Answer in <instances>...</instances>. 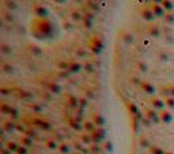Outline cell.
<instances>
[{"mask_svg": "<svg viewBox=\"0 0 174 154\" xmlns=\"http://www.w3.org/2000/svg\"><path fill=\"white\" fill-rule=\"evenodd\" d=\"M54 26L49 19H34L31 22V34L37 39H49L53 37Z\"/></svg>", "mask_w": 174, "mask_h": 154, "instance_id": "cell-1", "label": "cell"}, {"mask_svg": "<svg viewBox=\"0 0 174 154\" xmlns=\"http://www.w3.org/2000/svg\"><path fill=\"white\" fill-rule=\"evenodd\" d=\"M31 12L36 16L37 19H48L49 16V10L45 4H41V3H34L31 5Z\"/></svg>", "mask_w": 174, "mask_h": 154, "instance_id": "cell-2", "label": "cell"}, {"mask_svg": "<svg viewBox=\"0 0 174 154\" xmlns=\"http://www.w3.org/2000/svg\"><path fill=\"white\" fill-rule=\"evenodd\" d=\"M106 135H108V131H106L105 127H98V129L91 134L92 143L94 145H101L103 142V139L106 138Z\"/></svg>", "mask_w": 174, "mask_h": 154, "instance_id": "cell-3", "label": "cell"}, {"mask_svg": "<svg viewBox=\"0 0 174 154\" xmlns=\"http://www.w3.org/2000/svg\"><path fill=\"white\" fill-rule=\"evenodd\" d=\"M31 123H33V126L38 127V129L44 130V131H50L52 130V123L42 118H33L31 119Z\"/></svg>", "mask_w": 174, "mask_h": 154, "instance_id": "cell-4", "label": "cell"}, {"mask_svg": "<svg viewBox=\"0 0 174 154\" xmlns=\"http://www.w3.org/2000/svg\"><path fill=\"white\" fill-rule=\"evenodd\" d=\"M140 89L143 91V93H146V95H150V96H156V88L152 85L150 81H146V80H141V83H140Z\"/></svg>", "mask_w": 174, "mask_h": 154, "instance_id": "cell-5", "label": "cell"}, {"mask_svg": "<svg viewBox=\"0 0 174 154\" xmlns=\"http://www.w3.org/2000/svg\"><path fill=\"white\" fill-rule=\"evenodd\" d=\"M150 103H151L152 108L156 110V111H163V110L166 108V103H165V99H162L161 96H152L151 100H150Z\"/></svg>", "mask_w": 174, "mask_h": 154, "instance_id": "cell-6", "label": "cell"}, {"mask_svg": "<svg viewBox=\"0 0 174 154\" xmlns=\"http://www.w3.org/2000/svg\"><path fill=\"white\" fill-rule=\"evenodd\" d=\"M150 8L152 10L154 15H155V18H165V15H166V11H165V8L162 7L161 3H156L154 2L150 4Z\"/></svg>", "mask_w": 174, "mask_h": 154, "instance_id": "cell-7", "label": "cell"}, {"mask_svg": "<svg viewBox=\"0 0 174 154\" xmlns=\"http://www.w3.org/2000/svg\"><path fill=\"white\" fill-rule=\"evenodd\" d=\"M85 69V65L79 61H69V68H68V73L71 74H78Z\"/></svg>", "mask_w": 174, "mask_h": 154, "instance_id": "cell-8", "label": "cell"}, {"mask_svg": "<svg viewBox=\"0 0 174 154\" xmlns=\"http://www.w3.org/2000/svg\"><path fill=\"white\" fill-rule=\"evenodd\" d=\"M144 116H146L151 123H159V122H161L159 114L156 112V110H154V108H147L146 111H144Z\"/></svg>", "mask_w": 174, "mask_h": 154, "instance_id": "cell-9", "label": "cell"}, {"mask_svg": "<svg viewBox=\"0 0 174 154\" xmlns=\"http://www.w3.org/2000/svg\"><path fill=\"white\" fill-rule=\"evenodd\" d=\"M139 14H140V16H141V18H143L144 20H146V22H152V20L155 19V15H154L152 10L150 8V5H148V7H143V8H140Z\"/></svg>", "mask_w": 174, "mask_h": 154, "instance_id": "cell-10", "label": "cell"}, {"mask_svg": "<svg viewBox=\"0 0 174 154\" xmlns=\"http://www.w3.org/2000/svg\"><path fill=\"white\" fill-rule=\"evenodd\" d=\"M159 118H161V122L165 124H169L173 122L174 119V115L172 114V111H169V110H163V111L159 112Z\"/></svg>", "mask_w": 174, "mask_h": 154, "instance_id": "cell-11", "label": "cell"}, {"mask_svg": "<svg viewBox=\"0 0 174 154\" xmlns=\"http://www.w3.org/2000/svg\"><path fill=\"white\" fill-rule=\"evenodd\" d=\"M92 123L97 126V129L98 127H105V124H106V119H105V116H103L102 114H95V115H92Z\"/></svg>", "mask_w": 174, "mask_h": 154, "instance_id": "cell-12", "label": "cell"}, {"mask_svg": "<svg viewBox=\"0 0 174 154\" xmlns=\"http://www.w3.org/2000/svg\"><path fill=\"white\" fill-rule=\"evenodd\" d=\"M125 108H127V111H128V114L130 116H137L139 114H140V112H139V107L136 106L133 101H127Z\"/></svg>", "mask_w": 174, "mask_h": 154, "instance_id": "cell-13", "label": "cell"}, {"mask_svg": "<svg viewBox=\"0 0 174 154\" xmlns=\"http://www.w3.org/2000/svg\"><path fill=\"white\" fill-rule=\"evenodd\" d=\"M3 131L7 133V134H12L16 131V123L12 120H7L3 123Z\"/></svg>", "mask_w": 174, "mask_h": 154, "instance_id": "cell-14", "label": "cell"}, {"mask_svg": "<svg viewBox=\"0 0 174 154\" xmlns=\"http://www.w3.org/2000/svg\"><path fill=\"white\" fill-rule=\"evenodd\" d=\"M46 87H48L49 92L53 93V95H60L63 92V88H61V85H60L59 83H48L46 84Z\"/></svg>", "mask_w": 174, "mask_h": 154, "instance_id": "cell-15", "label": "cell"}, {"mask_svg": "<svg viewBox=\"0 0 174 154\" xmlns=\"http://www.w3.org/2000/svg\"><path fill=\"white\" fill-rule=\"evenodd\" d=\"M147 33H148V35L152 37V38H158V37H161V28L156 25H150L148 27H147Z\"/></svg>", "mask_w": 174, "mask_h": 154, "instance_id": "cell-16", "label": "cell"}, {"mask_svg": "<svg viewBox=\"0 0 174 154\" xmlns=\"http://www.w3.org/2000/svg\"><path fill=\"white\" fill-rule=\"evenodd\" d=\"M69 18H71L72 22H83L85 15L78 10H71V12H69Z\"/></svg>", "mask_w": 174, "mask_h": 154, "instance_id": "cell-17", "label": "cell"}, {"mask_svg": "<svg viewBox=\"0 0 174 154\" xmlns=\"http://www.w3.org/2000/svg\"><path fill=\"white\" fill-rule=\"evenodd\" d=\"M90 43H91V45H94L95 48L101 49V50H103V49H105V43H103V39L101 38V37H98V35L92 37L91 41H90Z\"/></svg>", "mask_w": 174, "mask_h": 154, "instance_id": "cell-18", "label": "cell"}, {"mask_svg": "<svg viewBox=\"0 0 174 154\" xmlns=\"http://www.w3.org/2000/svg\"><path fill=\"white\" fill-rule=\"evenodd\" d=\"M67 103H68L69 107H72V108H78V107H79V97L74 96V95H68V96H67Z\"/></svg>", "mask_w": 174, "mask_h": 154, "instance_id": "cell-19", "label": "cell"}, {"mask_svg": "<svg viewBox=\"0 0 174 154\" xmlns=\"http://www.w3.org/2000/svg\"><path fill=\"white\" fill-rule=\"evenodd\" d=\"M130 123H132V131L135 133V134H137L139 129H140V126H141V122L139 120L136 116H130Z\"/></svg>", "mask_w": 174, "mask_h": 154, "instance_id": "cell-20", "label": "cell"}, {"mask_svg": "<svg viewBox=\"0 0 174 154\" xmlns=\"http://www.w3.org/2000/svg\"><path fill=\"white\" fill-rule=\"evenodd\" d=\"M83 127H85V131L89 133V134H92V133L97 130V126L92 123V120H87V122H83Z\"/></svg>", "mask_w": 174, "mask_h": 154, "instance_id": "cell-21", "label": "cell"}, {"mask_svg": "<svg viewBox=\"0 0 174 154\" xmlns=\"http://www.w3.org/2000/svg\"><path fill=\"white\" fill-rule=\"evenodd\" d=\"M80 142H82L83 145H87V146H91L92 143V138H91V134H89V133H85V134L80 135Z\"/></svg>", "mask_w": 174, "mask_h": 154, "instance_id": "cell-22", "label": "cell"}, {"mask_svg": "<svg viewBox=\"0 0 174 154\" xmlns=\"http://www.w3.org/2000/svg\"><path fill=\"white\" fill-rule=\"evenodd\" d=\"M135 66L139 72H141V73H147V72H148V65H147L144 61H136Z\"/></svg>", "mask_w": 174, "mask_h": 154, "instance_id": "cell-23", "label": "cell"}, {"mask_svg": "<svg viewBox=\"0 0 174 154\" xmlns=\"http://www.w3.org/2000/svg\"><path fill=\"white\" fill-rule=\"evenodd\" d=\"M69 126H71V129L75 130V131H82V130H85V127H83V123H80V122H78V120H75V119L69 120Z\"/></svg>", "mask_w": 174, "mask_h": 154, "instance_id": "cell-24", "label": "cell"}, {"mask_svg": "<svg viewBox=\"0 0 174 154\" xmlns=\"http://www.w3.org/2000/svg\"><path fill=\"white\" fill-rule=\"evenodd\" d=\"M86 5H87V10L92 11V12H97V11L101 10V5H99V3L98 2H87Z\"/></svg>", "mask_w": 174, "mask_h": 154, "instance_id": "cell-25", "label": "cell"}, {"mask_svg": "<svg viewBox=\"0 0 174 154\" xmlns=\"http://www.w3.org/2000/svg\"><path fill=\"white\" fill-rule=\"evenodd\" d=\"M59 145L54 139H48V141L45 142V147L48 150H59Z\"/></svg>", "mask_w": 174, "mask_h": 154, "instance_id": "cell-26", "label": "cell"}, {"mask_svg": "<svg viewBox=\"0 0 174 154\" xmlns=\"http://www.w3.org/2000/svg\"><path fill=\"white\" fill-rule=\"evenodd\" d=\"M161 4H162V7L165 8L166 12H173V10H174V3L173 2H170V0H162Z\"/></svg>", "mask_w": 174, "mask_h": 154, "instance_id": "cell-27", "label": "cell"}, {"mask_svg": "<svg viewBox=\"0 0 174 154\" xmlns=\"http://www.w3.org/2000/svg\"><path fill=\"white\" fill-rule=\"evenodd\" d=\"M139 145H140V146L143 147V149H150V147L152 146V145L150 143L148 138H147V136H144V135L139 136Z\"/></svg>", "mask_w": 174, "mask_h": 154, "instance_id": "cell-28", "label": "cell"}, {"mask_svg": "<svg viewBox=\"0 0 174 154\" xmlns=\"http://www.w3.org/2000/svg\"><path fill=\"white\" fill-rule=\"evenodd\" d=\"M11 110H12V106H11V104L0 103V112H2L3 115H10Z\"/></svg>", "mask_w": 174, "mask_h": 154, "instance_id": "cell-29", "label": "cell"}, {"mask_svg": "<svg viewBox=\"0 0 174 154\" xmlns=\"http://www.w3.org/2000/svg\"><path fill=\"white\" fill-rule=\"evenodd\" d=\"M0 51H2L4 56H10L11 53H12V48H11L10 45H7V43H0Z\"/></svg>", "mask_w": 174, "mask_h": 154, "instance_id": "cell-30", "label": "cell"}, {"mask_svg": "<svg viewBox=\"0 0 174 154\" xmlns=\"http://www.w3.org/2000/svg\"><path fill=\"white\" fill-rule=\"evenodd\" d=\"M21 145L22 146H26L29 149L30 146H33V139L29 138V136H26V135H22L21 136Z\"/></svg>", "mask_w": 174, "mask_h": 154, "instance_id": "cell-31", "label": "cell"}, {"mask_svg": "<svg viewBox=\"0 0 174 154\" xmlns=\"http://www.w3.org/2000/svg\"><path fill=\"white\" fill-rule=\"evenodd\" d=\"M2 72H4V73H7V74H10V73H14V66L11 65V64H8V62H4V64H2Z\"/></svg>", "mask_w": 174, "mask_h": 154, "instance_id": "cell-32", "label": "cell"}, {"mask_svg": "<svg viewBox=\"0 0 174 154\" xmlns=\"http://www.w3.org/2000/svg\"><path fill=\"white\" fill-rule=\"evenodd\" d=\"M5 147H7V149L10 150L11 153H16V150H18L19 145L16 143V142H14V141H8L7 143H5Z\"/></svg>", "mask_w": 174, "mask_h": 154, "instance_id": "cell-33", "label": "cell"}, {"mask_svg": "<svg viewBox=\"0 0 174 154\" xmlns=\"http://www.w3.org/2000/svg\"><path fill=\"white\" fill-rule=\"evenodd\" d=\"M69 150H71V146H69L68 143H65V142H63V143L59 145V153H61V154H68Z\"/></svg>", "mask_w": 174, "mask_h": 154, "instance_id": "cell-34", "label": "cell"}, {"mask_svg": "<svg viewBox=\"0 0 174 154\" xmlns=\"http://www.w3.org/2000/svg\"><path fill=\"white\" fill-rule=\"evenodd\" d=\"M159 93H161V96H163V99L170 97V87L169 85L161 87V88H159Z\"/></svg>", "mask_w": 174, "mask_h": 154, "instance_id": "cell-35", "label": "cell"}, {"mask_svg": "<svg viewBox=\"0 0 174 154\" xmlns=\"http://www.w3.org/2000/svg\"><path fill=\"white\" fill-rule=\"evenodd\" d=\"M148 150H150V153H151V154H166V152H165L162 147L156 146V145H152Z\"/></svg>", "mask_w": 174, "mask_h": 154, "instance_id": "cell-36", "label": "cell"}, {"mask_svg": "<svg viewBox=\"0 0 174 154\" xmlns=\"http://www.w3.org/2000/svg\"><path fill=\"white\" fill-rule=\"evenodd\" d=\"M57 68L60 69L61 72H68V68H69V62H65V61H57Z\"/></svg>", "mask_w": 174, "mask_h": 154, "instance_id": "cell-37", "label": "cell"}, {"mask_svg": "<svg viewBox=\"0 0 174 154\" xmlns=\"http://www.w3.org/2000/svg\"><path fill=\"white\" fill-rule=\"evenodd\" d=\"M19 97L23 99V100H31L34 96H33V93L31 92H27V91H22L21 93H19Z\"/></svg>", "mask_w": 174, "mask_h": 154, "instance_id": "cell-38", "label": "cell"}, {"mask_svg": "<svg viewBox=\"0 0 174 154\" xmlns=\"http://www.w3.org/2000/svg\"><path fill=\"white\" fill-rule=\"evenodd\" d=\"M163 20L166 23H169V25H174V14L173 12H166V15H165Z\"/></svg>", "mask_w": 174, "mask_h": 154, "instance_id": "cell-39", "label": "cell"}, {"mask_svg": "<svg viewBox=\"0 0 174 154\" xmlns=\"http://www.w3.org/2000/svg\"><path fill=\"white\" fill-rule=\"evenodd\" d=\"M30 51L34 54V56H42V50L38 48V46H34V45H30Z\"/></svg>", "mask_w": 174, "mask_h": 154, "instance_id": "cell-40", "label": "cell"}, {"mask_svg": "<svg viewBox=\"0 0 174 154\" xmlns=\"http://www.w3.org/2000/svg\"><path fill=\"white\" fill-rule=\"evenodd\" d=\"M10 118H11V120H16V119H19V111H18V108H15V107H12V110H11V112H10Z\"/></svg>", "mask_w": 174, "mask_h": 154, "instance_id": "cell-41", "label": "cell"}, {"mask_svg": "<svg viewBox=\"0 0 174 154\" xmlns=\"http://www.w3.org/2000/svg\"><path fill=\"white\" fill-rule=\"evenodd\" d=\"M4 5H5V8H7L8 11H11V10H16L18 8V4H16L15 2H4Z\"/></svg>", "mask_w": 174, "mask_h": 154, "instance_id": "cell-42", "label": "cell"}, {"mask_svg": "<svg viewBox=\"0 0 174 154\" xmlns=\"http://www.w3.org/2000/svg\"><path fill=\"white\" fill-rule=\"evenodd\" d=\"M165 103H166V107L169 110H174V97L173 96L165 99Z\"/></svg>", "mask_w": 174, "mask_h": 154, "instance_id": "cell-43", "label": "cell"}, {"mask_svg": "<svg viewBox=\"0 0 174 154\" xmlns=\"http://www.w3.org/2000/svg\"><path fill=\"white\" fill-rule=\"evenodd\" d=\"M103 150L108 152V153H112L113 152V142H110V141L103 142Z\"/></svg>", "mask_w": 174, "mask_h": 154, "instance_id": "cell-44", "label": "cell"}, {"mask_svg": "<svg viewBox=\"0 0 174 154\" xmlns=\"http://www.w3.org/2000/svg\"><path fill=\"white\" fill-rule=\"evenodd\" d=\"M102 150H103V147H101L99 145H91V147H90V152L92 154H99Z\"/></svg>", "mask_w": 174, "mask_h": 154, "instance_id": "cell-45", "label": "cell"}, {"mask_svg": "<svg viewBox=\"0 0 174 154\" xmlns=\"http://www.w3.org/2000/svg\"><path fill=\"white\" fill-rule=\"evenodd\" d=\"M26 136H29V138H31V139H34L36 136H38V134H37V131L36 130H33V129H27V131H26Z\"/></svg>", "mask_w": 174, "mask_h": 154, "instance_id": "cell-46", "label": "cell"}, {"mask_svg": "<svg viewBox=\"0 0 174 154\" xmlns=\"http://www.w3.org/2000/svg\"><path fill=\"white\" fill-rule=\"evenodd\" d=\"M29 107H30V110H33L34 112H37V114H40V112L44 111V108L40 106V104H30Z\"/></svg>", "mask_w": 174, "mask_h": 154, "instance_id": "cell-47", "label": "cell"}, {"mask_svg": "<svg viewBox=\"0 0 174 154\" xmlns=\"http://www.w3.org/2000/svg\"><path fill=\"white\" fill-rule=\"evenodd\" d=\"M63 27H64L67 31H72V28H74V23L69 22V20H64V22H63Z\"/></svg>", "mask_w": 174, "mask_h": 154, "instance_id": "cell-48", "label": "cell"}, {"mask_svg": "<svg viewBox=\"0 0 174 154\" xmlns=\"http://www.w3.org/2000/svg\"><path fill=\"white\" fill-rule=\"evenodd\" d=\"M75 54H76V57H80V58H85L87 56V50H85V49L79 48L76 51H75Z\"/></svg>", "mask_w": 174, "mask_h": 154, "instance_id": "cell-49", "label": "cell"}, {"mask_svg": "<svg viewBox=\"0 0 174 154\" xmlns=\"http://www.w3.org/2000/svg\"><path fill=\"white\" fill-rule=\"evenodd\" d=\"M89 50L91 51L92 54H101V53H102V50H101V49L95 48V46H94V45H91V43H89Z\"/></svg>", "mask_w": 174, "mask_h": 154, "instance_id": "cell-50", "label": "cell"}, {"mask_svg": "<svg viewBox=\"0 0 174 154\" xmlns=\"http://www.w3.org/2000/svg\"><path fill=\"white\" fill-rule=\"evenodd\" d=\"M16 131L21 133V134L25 135L26 131H27V129L25 127V124H21V123H16Z\"/></svg>", "mask_w": 174, "mask_h": 154, "instance_id": "cell-51", "label": "cell"}, {"mask_svg": "<svg viewBox=\"0 0 174 154\" xmlns=\"http://www.w3.org/2000/svg\"><path fill=\"white\" fill-rule=\"evenodd\" d=\"M87 104H89V99H87L86 96L79 97V107H82V108H85V107H87Z\"/></svg>", "mask_w": 174, "mask_h": 154, "instance_id": "cell-52", "label": "cell"}, {"mask_svg": "<svg viewBox=\"0 0 174 154\" xmlns=\"http://www.w3.org/2000/svg\"><path fill=\"white\" fill-rule=\"evenodd\" d=\"M85 70L87 73H92V72H94V65H92L91 62H86L85 64Z\"/></svg>", "mask_w": 174, "mask_h": 154, "instance_id": "cell-53", "label": "cell"}, {"mask_svg": "<svg viewBox=\"0 0 174 154\" xmlns=\"http://www.w3.org/2000/svg\"><path fill=\"white\" fill-rule=\"evenodd\" d=\"M158 58H159V61H163V62H167V61H169V56H167L166 53H162V51L158 53Z\"/></svg>", "mask_w": 174, "mask_h": 154, "instance_id": "cell-54", "label": "cell"}, {"mask_svg": "<svg viewBox=\"0 0 174 154\" xmlns=\"http://www.w3.org/2000/svg\"><path fill=\"white\" fill-rule=\"evenodd\" d=\"M29 153V149L26 146H22V145H19V147H18V150H16V153L15 154H27Z\"/></svg>", "mask_w": 174, "mask_h": 154, "instance_id": "cell-55", "label": "cell"}, {"mask_svg": "<svg viewBox=\"0 0 174 154\" xmlns=\"http://www.w3.org/2000/svg\"><path fill=\"white\" fill-rule=\"evenodd\" d=\"M3 16H4V19L7 20V22H12L14 20V15L10 12H7V11H3Z\"/></svg>", "mask_w": 174, "mask_h": 154, "instance_id": "cell-56", "label": "cell"}, {"mask_svg": "<svg viewBox=\"0 0 174 154\" xmlns=\"http://www.w3.org/2000/svg\"><path fill=\"white\" fill-rule=\"evenodd\" d=\"M92 22H94V20H90V19H87V18H83V26H85L86 28H91L92 27Z\"/></svg>", "mask_w": 174, "mask_h": 154, "instance_id": "cell-57", "label": "cell"}, {"mask_svg": "<svg viewBox=\"0 0 174 154\" xmlns=\"http://www.w3.org/2000/svg\"><path fill=\"white\" fill-rule=\"evenodd\" d=\"M85 18L90 19V20H94V19H95V14H94V12H91V11H89V10H87V11H86V14H85Z\"/></svg>", "mask_w": 174, "mask_h": 154, "instance_id": "cell-58", "label": "cell"}, {"mask_svg": "<svg viewBox=\"0 0 174 154\" xmlns=\"http://www.w3.org/2000/svg\"><path fill=\"white\" fill-rule=\"evenodd\" d=\"M0 93H2L3 96H7V95L11 93V89L10 88H4V87H3V88H0Z\"/></svg>", "mask_w": 174, "mask_h": 154, "instance_id": "cell-59", "label": "cell"}, {"mask_svg": "<svg viewBox=\"0 0 174 154\" xmlns=\"http://www.w3.org/2000/svg\"><path fill=\"white\" fill-rule=\"evenodd\" d=\"M74 146H75V149L79 150V152H83V150H85V149H83V143H82V142H78V143L75 142Z\"/></svg>", "mask_w": 174, "mask_h": 154, "instance_id": "cell-60", "label": "cell"}, {"mask_svg": "<svg viewBox=\"0 0 174 154\" xmlns=\"http://www.w3.org/2000/svg\"><path fill=\"white\" fill-rule=\"evenodd\" d=\"M124 41H125L127 43H132V42H133V37H132V35H129V34H128V35H125V38H124Z\"/></svg>", "mask_w": 174, "mask_h": 154, "instance_id": "cell-61", "label": "cell"}, {"mask_svg": "<svg viewBox=\"0 0 174 154\" xmlns=\"http://www.w3.org/2000/svg\"><path fill=\"white\" fill-rule=\"evenodd\" d=\"M170 96H173L174 97V84H170Z\"/></svg>", "mask_w": 174, "mask_h": 154, "instance_id": "cell-62", "label": "cell"}, {"mask_svg": "<svg viewBox=\"0 0 174 154\" xmlns=\"http://www.w3.org/2000/svg\"><path fill=\"white\" fill-rule=\"evenodd\" d=\"M2 154H11V152L7 149V147H2Z\"/></svg>", "mask_w": 174, "mask_h": 154, "instance_id": "cell-63", "label": "cell"}, {"mask_svg": "<svg viewBox=\"0 0 174 154\" xmlns=\"http://www.w3.org/2000/svg\"><path fill=\"white\" fill-rule=\"evenodd\" d=\"M166 154H174L173 152H166Z\"/></svg>", "mask_w": 174, "mask_h": 154, "instance_id": "cell-64", "label": "cell"}]
</instances>
